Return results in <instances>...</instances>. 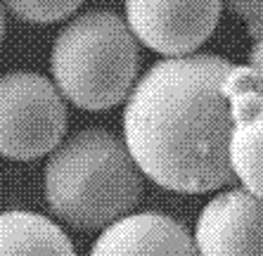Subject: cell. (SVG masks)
I'll use <instances>...</instances> for the list:
<instances>
[{
	"mask_svg": "<svg viewBox=\"0 0 263 256\" xmlns=\"http://www.w3.org/2000/svg\"><path fill=\"white\" fill-rule=\"evenodd\" d=\"M220 55L164 57L142 74L123 107V140L145 178L183 195L235 183L233 109Z\"/></svg>",
	"mask_w": 263,
	"mask_h": 256,
	"instance_id": "cell-1",
	"label": "cell"
},
{
	"mask_svg": "<svg viewBox=\"0 0 263 256\" xmlns=\"http://www.w3.org/2000/svg\"><path fill=\"white\" fill-rule=\"evenodd\" d=\"M142 178L123 138L107 128H83L48 157L45 202L73 230H104L133 213L145 188Z\"/></svg>",
	"mask_w": 263,
	"mask_h": 256,
	"instance_id": "cell-2",
	"label": "cell"
},
{
	"mask_svg": "<svg viewBox=\"0 0 263 256\" xmlns=\"http://www.w3.org/2000/svg\"><path fill=\"white\" fill-rule=\"evenodd\" d=\"M138 43L117 12L88 10L57 33L50 52L52 81L79 109H111L126 102L138 83Z\"/></svg>",
	"mask_w": 263,
	"mask_h": 256,
	"instance_id": "cell-3",
	"label": "cell"
},
{
	"mask_svg": "<svg viewBox=\"0 0 263 256\" xmlns=\"http://www.w3.org/2000/svg\"><path fill=\"white\" fill-rule=\"evenodd\" d=\"M67 133V100L36 71L0 76V154L31 161L52 154Z\"/></svg>",
	"mask_w": 263,
	"mask_h": 256,
	"instance_id": "cell-4",
	"label": "cell"
},
{
	"mask_svg": "<svg viewBox=\"0 0 263 256\" xmlns=\"http://www.w3.org/2000/svg\"><path fill=\"white\" fill-rule=\"evenodd\" d=\"M223 0H123L135 38L164 57L195 55L218 26Z\"/></svg>",
	"mask_w": 263,
	"mask_h": 256,
	"instance_id": "cell-5",
	"label": "cell"
},
{
	"mask_svg": "<svg viewBox=\"0 0 263 256\" xmlns=\"http://www.w3.org/2000/svg\"><path fill=\"white\" fill-rule=\"evenodd\" d=\"M199 256H263V197L245 188L218 192L195 221Z\"/></svg>",
	"mask_w": 263,
	"mask_h": 256,
	"instance_id": "cell-6",
	"label": "cell"
},
{
	"mask_svg": "<svg viewBox=\"0 0 263 256\" xmlns=\"http://www.w3.org/2000/svg\"><path fill=\"white\" fill-rule=\"evenodd\" d=\"M90 256H199L195 237L173 216L138 211L98 235Z\"/></svg>",
	"mask_w": 263,
	"mask_h": 256,
	"instance_id": "cell-7",
	"label": "cell"
},
{
	"mask_svg": "<svg viewBox=\"0 0 263 256\" xmlns=\"http://www.w3.org/2000/svg\"><path fill=\"white\" fill-rule=\"evenodd\" d=\"M226 93L233 109L230 166L235 180L251 195L263 197V93L249 83L239 64L228 76Z\"/></svg>",
	"mask_w": 263,
	"mask_h": 256,
	"instance_id": "cell-8",
	"label": "cell"
},
{
	"mask_svg": "<svg viewBox=\"0 0 263 256\" xmlns=\"http://www.w3.org/2000/svg\"><path fill=\"white\" fill-rule=\"evenodd\" d=\"M0 256H79L64 228L43 213H0Z\"/></svg>",
	"mask_w": 263,
	"mask_h": 256,
	"instance_id": "cell-9",
	"label": "cell"
},
{
	"mask_svg": "<svg viewBox=\"0 0 263 256\" xmlns=\"http://www.w3.org/2000/svg\"><path fill=\"white\" fill-rule=\"evenodd\" d=\"M3 5L29 24H55L71 17L83 0H3Z\"/></svg>",
	"mask_w": 263,
	"mask_h": 256,
	"instance_id": "cell-10",
	"label": "cell"
},
{
	"mask_svg": "<svg viewBox=\"0 0 263 256\" xmlns=\"http://www.w3.org/2000/svg\"><path fill=\"white\" fill-rule=\"evenodd\" d=\"M245 71H247L249 83L254 85L258 93H263V31L258 33V38L254 41V45H251L249 62L245 64Z\"/></svg>",
	"mask_w": 263,
	"mask_h": 256,
	"instance_id": "cell-11",
	"label": "cell"
},
{
	"mask_svg": "<svg viewBox=\"0 0 263 256\" xmlns=\"http://www.w3.org/2000/svg\"><path fill=\"white\" fill-rule=\"evenodd\" d=\"M223 5L239 19L263 22V0H223Z\"/></svg>",
	"mask_w": 263,
	"mask_h": 256,
	"instance_id": "cell-12",
	"label": "cell"
},
{
	"mask_svg": "<svg viewBox=\"0 0 263 256\" xmlns=\"http://www.w3.org/2000/svg\"><path fill=\"white\" fill-rule=\"evenodd\" d=\"M3 36H5V12H3V0H0V43H3Z\"/></svg>",
	"mask_w": 263,
	"mask_h": 256,
	"instance_id": "cell-13",
	"label": "cell"
}]
</instances>
